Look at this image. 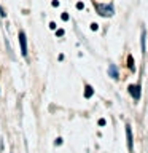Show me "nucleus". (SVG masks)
I'll return each mask as SVG.
<instances>
[{
    "label": "nucleus",
    "mask_w": 148,
    "mask_h": 153,
    "mask_svg": "<svg viewBox=\"0 0 148 153\" xmlns=\"http://www.w3.org/2000/svg\"><path fill=\"white\" fill-rule=\"evenodd\" d=\"M97 11H99L100 16H112L113 13H115V8H113L112 3H108V5H97Z\"/></svg>",
    "instance_id": "obj_1"
},
{
    "label": "nucleus",
    "mask_w": 148,
    "mask_h": 153,
    "mask_svg": "<svg viewBox=\"0 0 148 153\" xmlns=\"http://www.w3.org/2000/svg\"><path fill=\"white\" fill-rule=\"evenodd\" d=\"M127 91H129V94L134 97V101L140 99V94H142V91H140V85H129V86H127Z\"/></svg>",
    "instance_id": "obj_2"
},
{
    "label": "nucleus",
    "mask_w": 148,
    "mask_h": 153,
    "mask_svg": "<svg viewBox=\"0 0 148 153\" xmlns=\"http://www.w3.org/2000/svg\"><path fill=\"white\" fill-rule=\"evenodd\" d=\"M19 45H21V54L27 56V42H26V34L24 30H19Z\"/></svg>",
    "instance_id": "obj_3"
},
{
    "label": "nucleus",
    "mask_w": 148,
    "mask_h": 153,
    "mask_svg": "<svg viewBox=\"0 0 148 153\" xmlns=\"http://www.w3.org/2000/svg\"><path fill=\"white\" fill-rule=\"evenodd\" d=\"M126 139H127V148L132 153L134 152V140H132V129H131L129 124L126 126Z\"/></svg>",
    "instance_id": "obj_4"
},
{
    "label": "nucleus",
    "mask_w": 148,
    "mask_h": 153,
    "mask_svg": "<svg viewBox=\"0 0 148 153\" xmlns=\"http://www.w3.org/2000/svg\"><path fill=\"white\" fill-rule=\"evenodd\" d=\"M108 75L112 78H115V80H118L119 73H118V69H116L115 64H110V66H108Z\"/></svg>",
    "instance_id": "obj_5"
},
{
    "label": "nucleus",
    "mask_w": 148,
    "mask_h": 153,
    "mask_svg": "<svg viewBox=\"0 0 148 153\" xmlns=\"http://www.w3.org/2000/svg\"><path fill=\"white\" fill-rule=\"evenodd\" d=\"M85 89H86V91H85V97H91V96L94 94V91H92V86H89V85L85 88Z\"/></svg>",
    "instance_id": "obj_6"
},
{
    "label": "nucleus",
    "mask_w": 148,
    "mask_h": 153,
    "mask_svg": "<svg viewBox=\"0 0 148 153\" xmlns=\"http://www.w3.org/2000/svg\"><path fill=\"white\" fill-rule=\"evenodd\" d=\"M145 35H147V32H145V29H143L142 38H140V42H142V51H143V53H145Z\"/></svg>",
    "instance_id": "obj_7"
},
{
    "label": "nucleus",
    "mask_w": 148,
    "mask_h": 153,
    "mask_svg": "<svg viewBox=\"0 0 148 153\" xmlns=\"http://www.w3.org/2000/svg\"><path fill=\"white\" fill-rule=\"evenodd\" d=\"M127 61H129V67L134 70V64H132V62H134V59H132V56H129V59H127Z\"/></svg>",
    "instance_id": "obj_8"
},
{
    "label": "nucleus",
    "mask_w": 148,
    "mask_h": 153,
    "mask_svg": "<svg viewBox=\"0 0 148 153\" xmlns=\"http://www.w3.org/2000/svg\"><path fill=\"white\" fill-rule=\"evenodd\" d=\"M60 18H62V21H67V19H69V15H67V13H62Z\"/></svg>",
    "instance_id": "obj_9"
},
{
    "label": "nucleus",
    "mask_w": 148,
    "mask_h": 153,
    "mask_svg": "<svg viewBox=\"0 0 148 153\" xmlns=\"http://www.w3.org/2000/svg\"><path fill=\"white\" fill-rule=\"evenodd\" d=\"M56 35H58V37H62V35H64V30H62V29L56 30Z\"/></svg>",
    "instance_id": "obj_10"
},
{
    "label": "nucleus",
    "mask_w": 148,
    "mask_h": 153,
    "mask_svg": "<svg viewBox=\"0 0 148 153\" xmlns=\"http://www.w3.org/2000/svg\"><path fill=\"white\" fill-rule=\"evenodd\" d=\"M99 124H100V126H105V120H104V118H100V120H99Z\"/></svg>",
    "instance_id": "obj_11"
},
{
    "label": "nucleus",
    "mask_w": 148,
    "mask_h": 153,
    "mask_svg": "<svg viewBox=\"0 0 148 153\" xmlns=\"http://www.w3.org/2000/svg\"><path fill=\"white\" fill-rule=\"evenodd\" d=\"M60 144H62V139L58 137V139H56V145H60Z\"/></svg>",
    "instance_id": "obj_12"
},
{
    "label": "nucleus",
    "mask_w": 148,
    "mask_h": 153,
    "mask_svg": "<svg viewBox=\"0 0 148 153\" xmlns=\"http://www.w3.org/2000/svg\"><path fill=\"white\" fill-rule=\"evenodd\" d=\"M91 29H92V30H97V24H96V22H92V24H91Z\"/></svg>",
    "instance_id": "obj_13"
},
{
    "label": "nucleus",
    "mask_w": 148,
    "mask_h": 153,
    "mask_svg": "<svg viewBox=\"0 0 148 153\" xmlns=\"http://www.w3.org/2000/svg\"><path fill=\"white\" fill-rule=\"evenodd\" d=\"M76 8L81 10V8H83V3H81V2H78V3H76Z\"/></svg>",
    "instance_id": "obj_14"
},
{
    "label": "nucleus",
    "mask_w": 148,
    "mask_h": 153,
    "mask_svg": "<svg viewBox=\"0 0 148 153\" xmlns=\"http://www.w3.org/2000/svg\"><path fill=\"white\" fill-rule=\"evenodd\" d=\"M49 29H53V30L56 29V24H54V22H51V24H49Z\"/></svg>",
    "instance_id": "obj_15"
},
{
    "label": "nucleus",
    "mask_w": 148,
    "mask_h": 153,
    "mask_svg": "<svg viewBox=\"0 0 148 153\" xmlns=\"http://www.w3.org/2000/svg\"><path fill=\"white\" fill-rule=\"evenodd\" d=\"M0 15H2V16H5V13H3V10H2V8H0Z\"/></svg>",
    "instance_id": "obj_16"
}]
</instances>
